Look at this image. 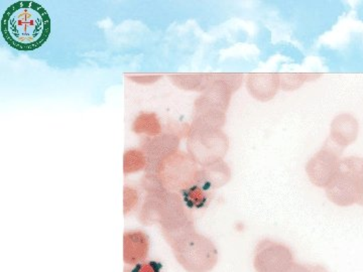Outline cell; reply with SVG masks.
<instances>
[{
	"instance_id": "30bf717a",
	"label": "cell",
	"mask_w": 363,
	"mask_h": 272,
	"mask_svg": "<svg viewBox=\"0 0 363 272\" xmlns=\"http://www.w3.org/2000/svg\"><path fill=\"white\" fill-rule=\"evenodd\" d=\"M182 196H183L184 203L188 207L195 208V209H201L208 201L207 190L196 183L191 186L190 188L182 191Z\"/></svg>"
},
{
	"instance_id": "7c38bea8",
	"label": "cell",
	"mask_w": 363,
	"mask_h": 272,
	"mask_svg": "<svg viewBox=\"0 0 363 272\" xmlns=\"http://www.w3.org/2000/svg\"><path fill=\"white\" fill-rule=\"evenodd\" d=\"M138 193L135 188L126 187L124 188V213L130 212L138 204Z\"/></svg>"
},
{
	"instance_id": "5bb4252c",
	"label": "cell",
	"mask_w": 363,
	"mask_h": 272,
	"mask_svg": "<svg viewBox=\"0 0 363 272\" xmlns=\"http://www.w3.org/2000/svg\"><path fill=\"white\" fill-rule=\"evenodd\" d=\"M133 272H161V266L157 262L145 261L133 268Z\"/></svg>"
},
{
	"instance_id": "6da1fadb",
	"label": "cell",
	"mask_w": 363,
	"mask_h": 272,
	"mask_svg": "<svg viewBox=\"0 0 363 272\" xmlns=\"http://www.w3.org/2000/svg\"><path fill=\"white\" fill-rule=\"evenodd\" d=\"M1 33L7 44L18 51H35L51 35V18L35 1H18L6 9L1 20Z\"/></svg>"
},
{
	"instance_id": "277c9868",
	"label": "cell",
	"mask_w": 363,
	"mask_h": 272,
	"mask_svg": "<svg viewBox=\"0 0 363 272\" xmlns=\"http://www.w3.org/2000/svg\"><path fill=\"white\" fill-rule=\"evenodd\" d=\"M294 262L292 250L283 243L264 239L255 247L253 266L257 272H286Z\"/></svg>"
},
{
	"instance_id": "ba28073f",
	"label": "cell",
	"mask_w": 363,
	"mask_h": 272,
	"mask_svg": "<svg viewBox=\"0 0 363 272\" xmlns=\"http://www.w3.org/2000/svg\"><path fill=\"white\" fill-rule=\"evenodd\" d=\"M279 78L274 74H253L247 80V89L252 93L253 97L260 101H267L272 99L278 92L279 88Z\"/></svg>"
},
{
	"instance_id": "7a4b0ae2",
	"label": "cell",
	"mask_w": 363,
	"mask_h": 272,
	"mask_svg": "<svg viewBox=\"0 0 363 272\" xmlns=\"http://www.w3.org/2000/svg\"><path fill=\"white\" fill-rule=\"evenodd\" d=\"M325 190L327 198L339 207L363 206V159H341L337 174Z\"/></svg>"
},
{
	"instance_id": "8992f818",
	"label": "cell",
	"mask_w": 363,
	"mask_h": 272,
	"mask_svg": "<svg viewBox=\"0 0 363 272\" xmlns=\"http://www.w3.org/2000/svg\"><path fill=\"white\" fill-rule=\"evenodd\" d=\"M150 242L147 234L140 230L126 231L123 235V261L136 266L149 256Z\"/></svg>"
},
{
	"instance_id": "9a60e30c",
	"label": "cell",
	"mask_w": 363,
	"mask_h": 272,
	"mask_svg": "<svg viewBox=\"0 0 363 272\" xmlns=\"http://www.w3.org/2000/svg\"><path fill=\"white\" fill-rule=\"evenodd\" d=\"M124 272H133V269H125V271H124Z\"/></svg>"
},
{
	"instance_id": "5b68a950",
	"label": "cell",
	"mask_w": 363,
	"mask_h": 272,
	"mask_svg": "<svg viewBox=\"0 0 363 272\" xmlns=\"http://www.w3.org/2000/svg\"><path fill=\"white\" fill-rule=\"evenodd\" d=\"M340 152L337 149L325 145L308 162L306 171L313 185L326 188L337 174L341 162Z\"/></svg>"
},
{
	"instance_id": "9c48e42d",
	"label": "cell",
	"mask_w": 363,
	"mask_h": 272,
	"mask_svg": "<svg viewBox=\"0 0 363 272\" xmlns=\"http://www.w3.org/2000/svg\"><path fill=\"white\" fill-rule=\"evenodd\" d=\"M230 173L226 166H217L214 169H207L202 171H198L196 185L201 186L205 190L219 188L228 181Z\"/></svg>"
},
{
	"instance_id": "3957f363",
	"label": "cell",
	"mask_w": 363,
	"mask_h": 272,
	"mask_svg": "<svg viewBox=\"0 0 363 272\" xmlns=\"http://www.w3.org/2000/svg\"><path fill=\"white\" fill-rule=\"evenodd\" d=\"M171 249L177 262L187 272H210L218 264V249L214 243L195 230L177 240Z\"/></svg>"
},
{
	"instance_id": "8fae6325",
	"label": "cell",
	"mask_w": 363,
	"mask_h": 272,
	"mask_svg": "<svg viewBox=\"0 0 363 272\" xmlns=\"http://www.w3.org/2000/svg\"><path fill=\"white\" fill-rule=\"evenodd\" d=\"M145 166V159L138 152H131L124 157V173L133 174L140 171Z\"/></svg>"
},
{
	"instance_id": "52a82bcc",
	"label": "cell",
	"mask_w": 363,
	"mask_h": 272,
	"mask_svg": "<svg viewBox=\"0 0 363 272\" xmlns=\"http://www.w3.org/2000/svg\"><path fill=\"white\" fill-rule=\"evenodd\" d=\"M357 135L358 123L350 114H341L331 124V140L341 149L352 144L357 140Z\"/></svg>"
},
{
	"instance_id": "4fadbf2b",
	"label": "cell",
	"mask_w": 363,
	"mask_h": 272,
	"mask_svg": "<svg viewBox=\"0 0 363 272\" xmlns=\"http://www.w3.org/2000/svg\"><path fill=\"white\" fill-rule=\"evenodd\" d=\"M286 272H329L324 266H313V264H302L294 262L292 266L286 269Z\"/></svg>"
}]
</instances>
